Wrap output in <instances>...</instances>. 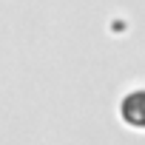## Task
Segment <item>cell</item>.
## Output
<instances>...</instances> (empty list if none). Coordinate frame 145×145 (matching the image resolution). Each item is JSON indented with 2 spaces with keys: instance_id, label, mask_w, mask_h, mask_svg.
Segmentation results:
<instances>
[{
  "instance_id": "obj_1",
  "label": "cell",
  "mask_w": 145,
  "mask_h": 145,
  "mask_svg": "<svg viewBox=\"0 0 145 145\" xmlns=\"http://www.w3.org/2000/svg\"><path fill=\"white\" fill-rule=\"evenodd\" d=\"M120 117H122V122H128L131 128L145 131V91H142V88L122 97V103H120Z\"/></svg>"
}]
</instances>
